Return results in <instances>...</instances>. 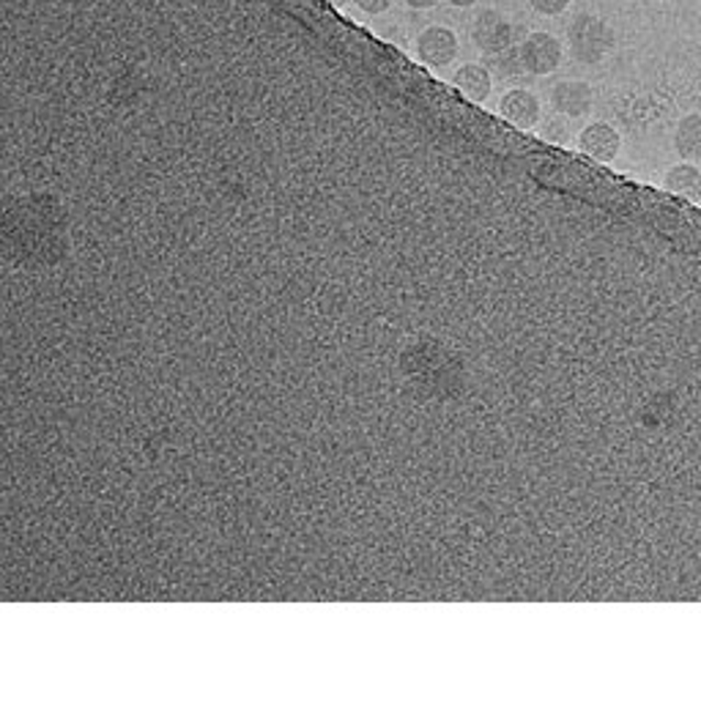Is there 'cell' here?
<instances>
[{
    "instance_id": "6da1fadb",
    "label": "cell",
    "mask_w": 701,
    "mask_h": 701,
    "mask_svg": "<svg viewBox=\"0 0 701 701\" xmlns=\"http://www.w3.org/2000/svg\"><path fill=\"white\" fill-rule=\"evenodd\" d=\"M570 53L581 64H600L614 50V31L600 17L579 14L568 28Z\"/></svg>"
},
{
    "instance_id": "7a4b0ae2",
    "label": "cell",
    "mask_w": 701,
    "mask_h": 701,
    "mask_svg": "<svg viewBox=\"0 0 701 701\" xmlns=\"http://www.w3.org/2000/svg\"><path fill=\"white\" fill-rule=\"evenodd\" d=\"M515 36H518V28L510 25V22L493 9L480 11V14L474 17V25H471V39H474L477 50L485 55H499L518 47L521 42H515Z\"/></svg>"
},
{
    "instance_id": "3957f363",
    "label": "cell",
    "mask_w": 701,
    "mask_h": 701,
    "mask_svg": "<svg viewBox=\"0 0 701 701\" xmlns=\"http://www.w3.org/2000/svg\"><path fill=\"white\" fill-rule=\"evenodd\" d=\"M518 55L526 75L543 77L559 69L565 53H562V44H559L551 33L537 31V33H529V36H524V42H521L518 47Z\"/></svg>"
},
{
    "instance_id": "277c9868",
    "label": "cell",
    "mask_w": 701,
    "mask_h": 701,
    "mask_svg": "<svg viewBox=\"0 0 701 701\" xmlns=\"http://www.w3.org/2000/svg\"><path fill=\"white\" fill-rule=\"evenodd\" d=\"M579 151L594 162H614L622 151V134L611 123L592 121L579 132Z\"/></svg>"
},
{
    "instance_id": "5b68a950",
    "label": "cell",
    "mask_w": 701,
    "mask_h": 701,
    "mask_svg": "<svg viewBox=\"0 0 701 701\" xmlns=\"http://www.w3.org/2000/svg\"><path fill=\"white\" fill-rule=\"evenodd\" d=\"M499 116H502L510 127L521 129V132H529V129H535L537 123H540L543 105L540 99L532 91H526V88H513V91L504 94L502 102H499Z\"/></svg>"
},
{
    "instance_id": "8992f818",
    "label": "cell",
    "mask_w": 701,
    "mask_h": 701,
    "mask_svg": "<svg viewBox=\"0 0 701 701\" xmlns=\"http://www.w3.org/2000/svg\"><path fill=\"white\" fill-rule=\"evenodd\" d=\"M417 55L428 66H447L458 58V36L445 25L425 28L417 36Z\"/></svg>"
},
{
    "instance_id": "52a82bcc",
    "label": "cell",
    "mask_w": 701,
    "mask_h": 701,
    "mask_svg": "<svg viewBox=\"0 0 701 701\" xmlns=\"http://www.w3.org/2000/svg\"><path fill=\"white\" fill-rule=\"evenodd\" d=\"M594 105L592 86L584 80H559L551 88V108L570 118H584Z\"/></svg>"
},
{
    "instance_id": "ba28073f",
    "label": "cell",
    "mask_w": 701,
    "mask_h": 701,
    "mask_svg": "<svg viewBox=\"0 0 701 701\" xmlns=\"http://www.w3.org/2000/svg\"><path fill=\"white\" fill-rule=\"evenodd\" d=\"M452 86L461 91V97H467L469 102L482 105L493 91V75L488 66L482 64H463L461 69L452 77Z\"/></svg>"
},
{
    "instance_id": "9c48e42d",
    "label": "cell",
    "mask_w": 701,
    "mask_h": 701,
    "mask_svg": "<svg viewBox=\"0 0 701 701\" xmlns=\"http://www.w3.org/2000/svg\"><path fill=\"white\" fill-rule=\"evenodd\" d=\"M664 189L669 195L686 200H699L701 198V171L693 162H680V165L671 167L664 178Z\"/></svg>"
},
{
    "instance_id": "30bf717a",
    "label": "cell",
    "mask_w": 701,
    "mask_h": 701,
    "mask_svg": "<svg viewBox=\"0 0 701 701\" xmlns=\"http://www.w3.org/2000/svg\"><path fill=\"white\" fill-rule=\"evenodd\" d=\"M675 145L682 160H701V116L691 113L680 118L675 132Z\"/></svg>"
},
{
    "instance_id": "8fae6325",
    "label": "cell",
    "mask_w": 701,
    "mask_h": 701,
    "mask_svg": "<svg viewBox=\"0 0 701 701\" xmlns=\"http://www.w3.org/2000/svg\"><path fill=\"white\" fill-rule=\"evenodd\" d=\"M529 3H532V9L540 11V14L557 17V14H562L565 9H568L570 0H529Z\"/></svg>"
},
{
    "instance_id": "7c38bea8",
    "label": "cell",
    "mask_w": 701,
    "mask_h": 701,
    "mask_svg": "<svg viewBox=\"0 0 701 701\" xmlns=\"http://www.w3.org/2000/svg\"><path fill=\"white\" fill-rule=\"evenodd\" d=\"M353 3H357V9H362L364 14H384L392 6V0H353Z\"/></svg>"
},
{
    "instance_id": "4fadbf2b",
    "label": "cell",
    "mask_w": 701,
    "mask_h": 701,
    "mask_svg": "<svg viewBox=\"0 0 701 701\" xmlns=\"http://www.w3.org/2000/svg\"><path fill=\"white\" fill-rule=\"evenodd\" d=\"M403 3L408 6V9H417V11H423V9H434L436 3H439V0H403Z\"/></svg>"
},
{
    "instance_id": "5bb4252c",
    "label": "cell",
    "mask_w": 701,
    "mask_h": 701,
    "mask_svg": "<svg viewBox=\"0 0 701 701\" xmlns=\"http://www.w3.org/2000/svg\"><path fill=\"white\" fill-rule=\"evenodd\" d=\"M447 3L458 6V9H469V6H474V3H477V0H447Z\"/></svg>"
},
{
    "instance_id": "9a60e30c",
    "label": "cell",
    "mask_w": 701,
    "mask_h": 701,
    "mask_svg": "<svg viewBox=\"0 0 701 701\" xmlns=\"http://www.w3.org/2000/svg\"><path fill=\"white\" fill-rule=\"evenodd\" d=\"M332 3H335V6H343V3H346V0H332Z\"/></svg>"
}]
</instances>
